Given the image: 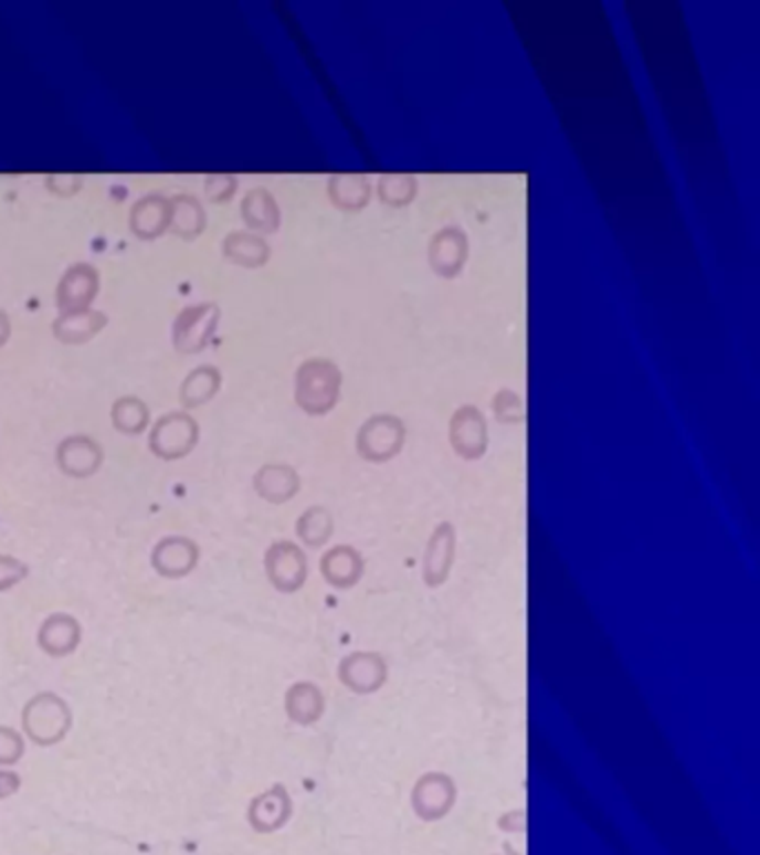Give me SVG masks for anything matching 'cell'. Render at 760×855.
<instances>
[{
  "label": "cell",
  "instance_id": "cell-1",
  "mask_svg": "<svg viewBox=\"0 0 760 855\" xmlns=\"http://www.w3.org/2000/svg\"><path fill=\"white\" fill-rule=\"evenodd\" d=\"M341 390V370L330 359H308L295 377V401L308 414H328Z\"/></svg>",
  "mask_w": 760,
  "mask_h": 855
},
{
  "label": "cell",
  "instance_id": "cell-2",
  "mask_svg": "<svg viewBox=\"0 0 760 855\" xmlns=\"http://www.w3.org/2000/svg\"><path fill=\"white\" fill-rule=\"evenodd\" d=\"M72 729V710L56 693H39L23 708V731L39 747H54Z\"/></svg>",
  "mask_w": 760,
  "mask_h": 855
},
{
  "label": "cell",
  "instance_id": "cell-3",
  "mask_svg": "<svg viewBox=\"0 0 760 855\" xmlns=\"http://www.w3.org/2000/svg\"><path fill=\"white\" fill-rule=\"evenodd\" d=\"M407 442V425L395 414H372L357 433V453L372 464H384L400 455Z\"/></svg>",
  "mask_w": 760,
  "mask_h": 855
},
{
  "label": "cell",
  "instance_id": "cell-4",
  "mask_svg": "<svg viewBox=\"0 0 760 855\" xmlns=\"http://www.w3.org/2000/svg\"><path fill=\"white\" fill-rule=\"evenodd\" d=\"M199 442V425L188 412H170L161 416L150 433V451L166 462H175L192 453Z\"/></svg>",
  "mask_w": 760,
  "mask_h": 855
},
{
  "label": "cell",
  "instance_id": "cell-5",
  "mask_svg": "<svg viewBox=\"0 0 760 855\" xmlns=\"http://www.w3.org/2000/svg\"><path fill=\"white\" fill-rule=\"evenodd\" d=\"M266 576L279 593H297L308 580L306 552L293 541H275L264 557Z\"/></svg>",
  "mask_w": 760,
  "mask_h": 855
},
{
  "label": "cell",
  "instance_id": "cell-6",
  "mask_svg": "<svg viewBox=\"0 0 760 855\" xmlns=\"http://www.w3.org/2000/svg\"><path fill=\"white\" fill-rule=\"evenodd\" d=\"M448 440L453 451L466 460H479L488 448L486 419L475 405H462L453 412L448 423Z\"/></svg>",
  "mask_w": 760,
  "mask_h": 855
},
{
  "label": "cell",
  "instance_id": "cell-7",
  "mask_svg": "<svg viewBox=\"0 0 760 855\" xmlns=\"http://www.w3.org/2000/svg\"><path fill=\"white\" fill-rule=\"evenodd\" d=\"M337 673L341 684L357 695H370L382 688L389 679L387 659L372 651H355L346 655Z\"/></svg>",
  "mask_w": 760,
  "mask_h": 855
},
{
  "label": "cell",
  "instance_id": "cell-8",
  "mask_svg": "<svg viewBox=\"0 0 760 855\" xmlns=\"http://www.w3.org/2000/svg\"><path fill=\"white\" fill-rule=\"evenodd\" d=\"M455 550H457V535L453 524L451 521L437 524L426 543V552L422 561V578L429 589H437L448 580L455 561Z\"/></svg>",
  "mask_w": 760,
  "mask_h": 855
},
{
  "label": "cell",
  "instance_id": "cell-9",
  "mask_svg": "<svg viewBox=\"0 0 760 855\" xmlns=\"http://www.w3.org/2000/svg\"><path fill=\"white\" fill-rule=\"evenodd\" d=\"M468 258V239L462 228L448 225L433 234L429 243V263L435 274L453 278L462 272Z\"/></svg>",
  "mask_w": 760,
  "mask_h": 855
},
{
  "label": "cell",
  "instance_id": "cell-10",
  "mask_svg": "<svg viewBox=\"0 0 760 855\" xmlns=\"http://www.w3.org/2000/svg\"><path fill=\"white\" fill-rule=\"evenodd\" d=\"M199 563V546L181 535L161 539L152 550V566L159 576L179 580L190 576Z\"/></svg>",
  "mask_w": 760,
  "mask_h": 855
},
{
  "label": "cell",
  "instance_id": "cell-11",
  "mask_svg": "<svg viewBox=\"0 0 760 855\" xmlns=\"http://www.w3.org/2000/svg\"><path fill=\"white\" fill-rule=\"evenodd\" d=\"M455 795V782L446 773L431 771L422 775L413 789V809L424 820H437L451 811Z\"/></svg>",
  "mask_w": 760,
  "mask_h": 855
},
{
  "label": "cell",
  "instance_id": "cell-12",
  "mask_svg": "<svg viewBox=\"0 0 760 855\" xmlns=\"http://www.w3.org/2000/svg\"><path fill=\"white\" fill-rule=\"evenodd\" d=\"M219 324V308L212 304L188 308L175 326V344L181 352H197L205 348Z\"/></svg>",
  "mask_w": 760,
  "mask_h": 855
},
{
  "label": "cell",
  "instance_id": "cell-13",
  "mask_svg": "<svg viewBox=\"0 0 760 855\" xmlns=\"http://www.w3.org/2000/svg\"><path fill=\"white\" fill-rule=\"evenodd\" d=\"M56 464L67 477L87 479L101 468L103 451L92 437H85V435L67 437L56 448Z\"/></svg>",
  "mask_w": 760,
  "mask_h": 855
},
{
  "label": "cell",
  "instance_id": "cell-14",
  "mask_svg": "<svg viewBox=\"0 0 760 855\" xmlns=\"http://www.w3.org/2000/svg\"><path fill=\"white\" fill-rule=\"evenodd\" d=\"M98 291V274L94 267L81 263L72 265L56 288V304L63 313L87 310Z\"/></svg>",
  "mask_w": 760,
  "mask_h": 855
},
{
  "label": "cell",
  "instance_id": "cell-15",
  "mask_svg": "<svg viewBox=\"0 0 760 855\" xmlns=\"http://www.w3.org/2000/svg\"><path fill=\"white\" fill-rule=\"evenodd\" d=\"M319 570L324 580L339 591L352 589L361 576H363V557L355 546H332L328 552H324L319 561Z\"/></svg>",
  "mask_w": 760,
  "mask_h": 855
},
{
  "label": "cell",
  "instance_id": "cell-16",
  "mask_svg": "<svg viewBox=\"0 0 760 855\" xmlns=\"http://www.w3.org/2000/svg\"><path fill=\"white\" fill-rule=\"evenodd\" d=\"M291 809L293 804L288 791L284 789V784H275L273 789L264 791L250 802L247 820L255 831L271 833L286 824V820L291 817Z\"/></svg>",
  "mask_w": 760,
  "mask_h": 855
},
{
  "label": "cell",
  "instance_id": "cell-17",
  "mask_svg": "<svg viewBox=\"0 0 760 855\" xmlns=\"http://www.w3.org/2000/svg\"><path fill=\"white\" fill-rule=\"evenodd\" d=\"M81 644V624L67 613L50 615L39 629V646L50 657H67Z\"/></svg>",
  "mask_w": 760,
  "mask_h": 855
},
{
  "label": "cell",
  "instance_id": "cell-18",
  "mask_svg": "<svg viewBox=\"0 0 760 855\" xmlns=\"http://www.w3.org/2000/svg\"><path fill=\"white\" fill-rule=\"evenodd\" d=\"M302 488L297 471L288 464H266L255 475V490L271 504L291 502Z\"/></svg>",
  "mask_w": 760,
  "mask_h": 855
},
{
  "label": "cell",
  "instance_id": "cell-19",
  "mask_svg": "<svg viewBox=\"0 0 760 855\" xmlns=\"http://www.w3.org/2000/svg\"><path fill=\"white\" fill-rule=\"evenodd\" d=\"M326 699L317 684L313 682H297L286 693V712L288 718L299 727H310L319 722L324 716Z\"/></svg>",
  "mask_w": 760,
  "mask_h": 855
},
{
  "label": "cell",
  "instance_id": "cell-20",
  "mask_svg": "<svg viewBox=\"0 0 760 855\" xmlns=\"http://www.w3.org/2000/svg\"><path fill=\"white\" fill-rule=\"evenodd\" d=\"M241 217L250 230L262 232V234L277 232L279 223H282L279 205H277L275 197L264 188L250 190L245 194V199L241 203Z\"/></svg>",
  "mask_w": 760,
  "mask_h": 855
},
{
  "label": "cell",
  "instance_id": "cell-21",
  "mask_svg": "<svg viewBox=\"0 0 760 855\" xmlns=\"http://www.w3.org/2000/svg\"><path fill=\"white\" fill-rule=\"evenodd\" d=\"M370 192V183L363 175H337L328 181V197L344 212H359L366 208Z\"/></svg>",
  "mask_w": 760,
  "mask_h": 855
},
{
  "label": "cell",
  "instance_id": "cell-22",
  "mask_svg": "<svg viewBox=\"0 0 760 855\" xmlns=\"http://www.w3.org/2000/svg\"><path fill=\"white\" fill-rule=\"evenodd\" d=\"M225 256L243 267H262L271 258V245L266 239L252 232H232L223 241Z\"/></svg>",
  "mask_w": 760,
  "mask_h": 855
},
{
  "label": "cell",
  "instance_id": "cell-23",
  "mask_svg": "<svg viewBox=\"0 0 760 855\" xmlns=\"http://www.w3.org/2000/svg\"><path fill=\"white\" fill-rule=\"evenodd\" d=\"M130 225L141 239L159 236L170 225V201L161 197L141 199L133 210Z\"/></svg>",
  "mask_w": 760,
  "mask_h": 855
},
{
  "label": "cell",
  "instance_id": "cell-24",
  "mask_svg": "<svg viewBox=\"0 0 760 855\" xmlns=\"http://www.w3.org/2000/svg\"><path fill=\"white\" fill-rule=\"evenodd\" d=\"M105 324V317L94 310H76L63 313V317L54 324V332L65 344H83L92 339Z\"/></svg>",
  "mask_w": 760,
  "mask_h": 855
},
{
  "label": "cell",
  "instance_id": "cell-25",
  "mask_svg": "<svg viewBox=\"0 0 760 855\" xmlns=\"http://www.w3.org/2000/svg\"><path fill=\"white\" fill-rule=\"evenodd\" d=\"M219 383H221V374L217 368L212 366H201L197 370H192L186 381L181 383V403L186 408H194V405H201L205 401H210L217 390H219Z\"/></svg>",
  "mask_w": 760,
  "mask_h": 855
},
{
  "label": "cell",
  "instance_id": "cell-26",
  "mask_svg": "<svg viewBox=\"0 0 760 855\" xmlns=\"http://www.w3.org/2000/svg\"><path fill=\"white\" fill-rule=\"evenodd\" d=\"M150 421L148 405L137 397H120L112 405V423L123 435H141Z\"/></svg>",
  "mask_w": 760,
  "mask_h": 855
},
{
  "label": "cell",
  "instance_id": "cell-27",
  "mask_svg": "<svg viewBox=\"0 0 760 855\" xmlns=\"http://www.w3.org/2000/svg\"><path fill=\"white\" fill-rule=\"evenodd\" d=\"M332 530H335L332 515L324 506H310L297 519V535L310 548L324 546L330 539Z\"/></svg>",
  "mask_w": 760,
  "mask_h": 855
},
{
  "label": "cell",
  "instance_id": "cell-28",
  "mask_svg": "<svg viewBox=\"0 0 760 855\" xmlns=\"http://www.w3.org/2000/svg\"><path fill=\"white\" fill-rule=\"evenodd\" d=\"M170 225L177 234H183L188 239L201 234L205 225V214L199 201H194L192 197H177L175 201H170Z\"/></svg>",
  "mask_w": 760,
  "mask_h": 855
},
{
  "label": "cell",
  "instance_id": "cell-29",
  "mask_svg": "<svg viewBox=\"0 0 760 855\" xmlns=\"http://www.w3.org/2000/svg\"><path fill=\"white\" fill-rule=\"evenodd\" d=\"M379 199L393 208L409 205L418 194V181L411 175H384L377 186Z\"/></svg>",
  "mask_w": 760,
  "mask_h": 855
},
{
  "label": "cell",
  "instance_id": "cell-30",
  "mask_svg": "<svg viewBox=\"0 0 760 855\" xmlns=\"http://www.w3.org/2000/svg\"><path fill=\"white\" fill-rule=\"evenodd\" d=\"M493 410L502 423H522L527 416L522 397L514 390H499L493 399Z\"/></svg>",
  "mask_w": 760,
  "mask_h": 855
},
{
  "label": "cell",
  "instance_id": "cell-31",
  "mask_svg": "<svg viewBox=\"0 0 760 855\" xmlns=\"http://www.w3.org/2000/svg\"><path fill=\"white\" fill-rule=\"evenodd\" d=\"M25 753L23 736L12 727H0V767H14Z\"/></svg>",
  "mask_w": 760,
  "mask_h": 855
},
{
  "label": "cell",
  "instance_id": "cell-32",
  "mask_svg": "<svg viewBox=\"0 0 760 855\" xmlns=\"http://www.w3.org/2000/svg\"><path fill=\"white\" fill-rule=\"evenodd\" d=\"M28 573H30L28 563H23L21 559H17L12 555L0 552V593L21 584L28 578Z\"/></svg>",
  "mask_w": 760,
  "mask_h": 855
},
{
  "label": "cell",
  "instance_id": "cell-33",
  "mask_svg": "<svg viewBox=\"0 0 760 855\" xmlns=\"http://www.w3.org/2000/svg\"><path fill=\"white\" fill-rule=\"evenodd\" d=\"M234 188H236V183H234V179H230V177H212L210 181H208V197L212 199V201H228L230 199V194L234 192Z\"/></svg>",
  "mask_w": 760,
  "mask_h": 855
},
{
  "label": "cell",
  "instance_id": "cell-34",
  "mask_svg": "<svg viewBox=\"0 0 760 855\" xmlns=\"http://www.w3.org/2000/svg\"><path fill=\"white\" fill-rule=\"evenodd\" d=\"M21 789V775L12 769H0V800L12 798Z\"/></svg>",
  "mask_w": 760,
  "mask_h": 855
},
{
  "label": "cell",
  "instance_id": "cell-35",
  "mask_svg": "<svg viewBox=\"0 0 760 855\" xmlns=\"http://www.w3.org/2000/svg\"><path fill=\"white\" fill-rule=\"evenodd\" d=\"M8 337H10V321L3 313H0V346L8 341Z\"/></svg>",
  "mask_w": 760,
  "mask_h": 855
}]
</instances>
